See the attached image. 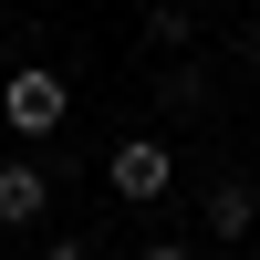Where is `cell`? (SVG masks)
I'll return each instance as SVG.
<instances>
[{
  "instance_id": "6da1fadb",
  "label": "cell",
  "mask_w": 260,
  "mask_h": 260,
  "mask_svg": "<svg viewBox=\"0 0 260 260\" xmlns=\"http://www.w3.org/2000/svg\"><path fill=\"white\" fill-rule=\"evenodd\" d=\"M0 125H11L21 146H52L62 125H73V83H62L52 62H21V73L0 83Z\"/></svg>"
},
{
  "instance_id": "3957f363",
  "label": "cell",
  "mask_w": 260,
  "mask_h": 260,
  "mask_svg": "<svg viewBox=\"0 0 260 260\" xmlns=\"http://www.w3.org/2000/svg\"><path fill=\"white\" fill-rule=\"evenodd\" d=\"M198 229H208V240H229V250H240L250 229H260V187H250V177H219V187L198 198Z\"/></svg>"
},
{
  "instance_id": "8992f818",
  "label": "cell",
  "mask_w": 260,
  "mask_h": 260,
  "mask_svg": "<svg viewBox=\"0 0 260 260\" xmlns=\"http://www.w3.org/2000/svg\"><path fill=\"white\" fill-rule=\"evenodd\" d=\"M198 104H208V73L167 52V73H156V115H198Z\"/></svg>"
},
{
  "instance_id": "52a82bcc",
  "label": "cell",
  "mask_w": 260,
  "mask_h": 260,
  "mask_svg": "<svg viewBox=\"0 0 260 260\" xmlns=\"http://www.w3.org/2000/svg\"><path fill=\"white\" fill-rule=\"evenodd\" d=\"M229 52H240V62H260V21H240V31H229Z\"/></svg>"
},
{
  "instance_id": "ba28073f",
  "label": "cell",
  "mask_w": 260,
  "mask_h": 260,
  "mask_svg": "<svg viewBox=\"0 0 260 260\" xmlns=\"http://www.w3.org/2000/svg\"><path fill=\"white\" fill-rule=\"evenodd\" d=\"M42 260H94V250H83V240H42Z\"/></svg>"
},
{
  "instance_id": "277c9868",
  "label": "cell",
  "mask_w": 260,
  "mask_h": 260,
  "mask_svg": "<svg viewBox=\"0 0 260 260\" xmlns=\"http://www.w3.org/2000/svg\"><path fill=\"white\" fill-rule=\"evenodd\" d=\"M42 208H52V167H31V156H0V229H31Z\"/></svg>"
},
{
  "instance_id": "9c48e42d",
  "label": "cell",
  "mask_w": 260,
  "mask_h": 260,
  "mask_svg": "<svg viewBox=\"0 0 260 260\" xmlns=\"http://www.w3.org/2000/svg\"><path fill=\"white\" fill-rule=\"evenodd\" d=\"M136 260H198V250H177V240H146V250H136Z\"/></svg>"
},
{
  "instance_id": "7a4b0ae2",
  "label": "cell",
  "mask_w": 260,
  "mask_h": 260,
  "mask_svg": "<svg viewBox=\"0 0 260 260\" xmlns=\"http://www.w3.org/2000/svg\"><path fill=\"white\" fill-rule=\"evenodd\" d=\"M104 187H115L125 208H156L167 187H177V146L167 136H125L115 156H104Z\"/></svg>"
},
{
  "instance_id": "5b68a950",
  "label": "cell",
  "mask_w": 260,
  "mask_h": 260,
  "mask_svg": "<svg viewBox=\"0 0 260 260\" xmlns=\"http://www.w3.org/2000/svg\"><path fill=\"white\" fill-rule=\"evenodd\" d=\"M146 52H187V42H198V11H187V0H146Z\"/></svg>"
},
{
  "instance_id": "30bf717a",
  "label": "cell",
  "mask_w": 260,
  "mask_h": 260,
  "mask_svg": "<svg viewBox=\"0 0 260 260\" xmlns=\"http://www.w3.org/2000/svg\"><path fill=\"white\" fill-rule=\"evenodd\" d=\"M42 11H62V0H42Z\"/></svg>"
}]
</instances>
